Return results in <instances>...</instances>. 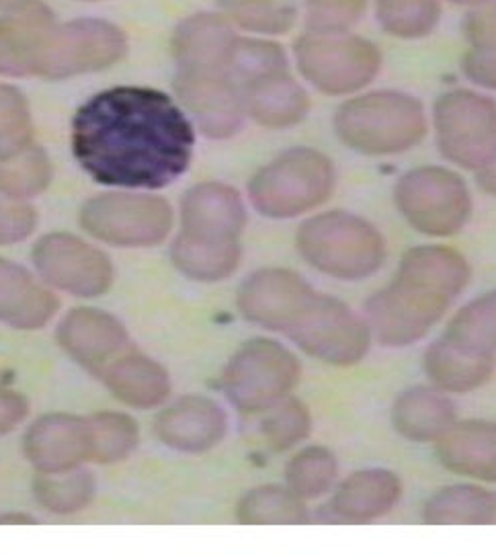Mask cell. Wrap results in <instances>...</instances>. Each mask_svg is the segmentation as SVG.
<instances>
[{"label": "cell", "mask_w": 496, "mask_h": 560, "mask_svg": "<svg viewBox=\"0 0 496 560\" xmlns=\"http://www.w3.org/2000/svg\"><path fill=\"white\" fill-rule=\"evenodd\" d=\"M27 460L42 472H64L91 458L86 419L50 415L35 423L25 435Z\"/></svg>", "instance_id": "44dd1931"}, {"label": "cell", "mask_w": 496, "mask_h": 560, "mask_svg": "<svg viewBox=\"0 0 496 560\" xmlns=\"http://www.w3.org/2000/svg\"><path fill=\"white\" fill-rule=\"evenodd\" d=\"M222 13L236 30L259 37L290 34L298 21L292 0H222Z\"/></svg>", "instance_id": "d6a6232c"}, {"label": "cell", "mask_w": 496, "mask_h": 560, "mask_svg": "<svg viewBox=\"0 0 496 560\" xmlns=\"http://www.w3.org/2000/svg\"><path fill=\"white\" fill-rule=\"evenodd\" d=\"M84 2H99V0H84Z\"/></svg>", "instance_id": "681fc988"}, {"label": "cell", "mask_w": 496, "mask_h": 560, "mask_svg": "<svg viewBox=\"0 0 496 560\" xmlns=\"http://www.w3.org/2000/svg\"><path fill=\"white\" fill-rule=\"evenodd\" d=\"M476 183L484 194L496 198V154L476 171Z\"/></svg>", "instance_id": "bcb514c9"}, {"label": "cell", "mask_w": 496, "mask_h": 560, "mask_svg": "<svg viewBox=\"0 0 496 560\" xmlns=\"http://www.w3.org/2000/svg\"><path fill=\"white\" fill-rule=\"evenodd\" d=\"M394 203L414 231L433 238L460 234L474 208L462 175L435 165L404 173L394 185Z\"/></svg>", "instance_id": "52a82bcc"}, {"label": "cell", "mask_w": 496, "mask_h": 560, "mask_svg": "<svg viewBox=\"0 0 496 560\" xmlns=\"http://www.w3.org/2000/svg\"><path fill=\"white\" fill-rule=\"evenodd\" d=\"M423 368L435 388L444 390L446 395H463L493 378L496 355L444 335L427 347Z\"/></svg>", "instance_id": "7402d4cb"}, {"label": "cell", "mask_w": 496, "mask_h": 560, "mask_svg": "<svg viewBox=\"0 0 496 560\" xmlns=\"http://www.w3.org/2000/svg\"><path fill=\"white\" fill-rule=\"evenodd\" d=\"M463 77L486 91H496V0L468 9L463 19Z\"/></svg>", "instance_id": "f546056e"}, {"label": "cell", "mask_w": 496, "mask_h": 560, "mask_svg": "<svg viewBox=\"0 0 496 560\" xmlns=\"http://www.w3.org/2000/svg\"><path fill=\"white\" fill-rule=\"evenodd\" d=\"M236 27L224 13H196L175 27L170 51L177 70H224L228 72Z\"/></svg>", "instance_id": "d6986e66"}, {"label": "cell", "mask_w": 496, "mask_h": 560, "mask_svg": "<svg viewBox=\"0 0 496 560\" xmlns=\"http://www.w3.org/2000/svg\"><path fill=\"white\" fill-rule=\"evenodd\" d=\"M58 27L50 7L34 4L0 15V77H39L51 35Z\"/></svg>", "instance_id": "e0dca14e"}, {"label": "cell", "mask_w": 496, "mask_h": 560, "mask_svg": "<svg viewBox=\"0 0 496 560\" xmlns=\"http://www.w3.org/2000/svg\"><path fill=\"white\" fill-rule=\"evenodd\" d=\"M283 72H290V56L283 50L282 44L259 35H238L228 62V74L243 89L255 81Z\"/></svg>", "instance_id": "e575fe53"}, {"label": "cell", "mask_w": 496, "mask_h": 560, "mask_svg": "<svg viewBox=\"0 0 496 560\" xmlns=\"http://www.w3.org/2000/svg\"><path fill=\"white\" fill-rule=\"evenodd\" d=\"M437 456L447 470L480 482H496V423L462 421L437 442Z\"/></svg>", "instance_id": "cb8c5ba5"}, {"label": "cell", "mask_w": 496, "mask_h": 560, "mask_svg": "<svg viewBox=\"0 0 496 560\" xmlns=\"http://www.w3.org/2000/svg\"><path fill=\"white\" fill-rule=\"evenodd\" d=\"M243 95L247 117L269 130L294 128L310 114V97L290 72L247 84Z\"/></svg>", "instance_id": "d4e9b609"}, {"label": "cell", "mask_w": 496, "mask_h": 560, "mask_svg": "<svg viewBox=\"0 0 496 560\" xmlns=\"http://www.w3.org/2000/svg\"><path fill=\"white\" fill-rule=\"evenodd\" d=\"M175 97L205 138L226 140L245 126L243 86L224 70H177Z\"/></svg>", "instance_id": "4fadbf2b"}, {"label": "cell", "mask_w": 496, "mask_h": 560, "mask_svg": "<svg viewBox=\"0 0 496 560\" xmlns=\"http://www.w3.org/2000/svg\"><path fill=\"white\" fill-rule=\"evenodd\" d=\"M58 311V300L19 265L0 259V320L17 329H39Z\"/></svg>", "instance_id": "4316f807"}, {"label": "cell", "mask_w": 496, "mask_h": 560, "mask_svg": "<svg viewBox=\"0 0 496 560\" xmlns=\"http://www.w3.org/2000/svg\"><path fill=\"white\" fill-rule=\"evenodd\" d=\"M402 497V480L386 468H367L339 482L324 505L322 520L362 526L394 510Z\"/></svg>", "instance_id": "ac0fdd59"}, {"label": "cell", "mask_w": 496, "mask_h": 560, "mask_svg": "<svg viewBox=\"0 0 496 560\" xmlns=\"http://www.w3.org/2000/svg\"><path fill=\"white\" fill-rule=\"evenodd\" d=\"M29 405L23 396L0 390V435L13 431L27 417Z\"/></svg>", "instance_id": "f6af8a7d"}, {"label": "cell", "mask_w": 496, "mask_h": 560, "mask_svg": "<svg viewBox=\"0 0 496 560\" xmlns=\"http://www.w3.org/2000/svg\"><path fill=\"white\" fill-rule=\"evenodd\" d=\"M173 264L187 276L189 280L222 281L231 278L236 271L243 257L240 245L236 247H205V245H193L182 238H175L170 248Z\"/></svg>", "instance_id": "8d00e7d4"}, {"label": "cell", "mask_w": 496, "mask_h": 560, "mask_svg": "<svg viewBox=\"0 0 496 560\" xmlns=\"http://www.w3.org/2000/svg\"><path fill=\"white\" fill-rule=\"evenodd\" d=\"M299 77L322 95L351 97L364 93L380 74L383 58L371 39L353 32H312L294 44Z\"/></svg>", "instance_id": "8992f818"}, {"label": "cell", "mask_w": 496, "mask_h": 560, "mask_svg": "<svg viewBox=\"0 0 496 560\" xmlns=\"http://www.w3.org/2000/svg\"><path fill=\"white\" fill-rule=\"evenodd\" d=\"M447 337L496 355V290L470 300L449 320Z\"/></svg>", "instance_id": "f35d334b"}, {"label": "cell", "mask_w": 496, "mask_h": 560, "mask_svg": "<svg viewBox=\"0 0 496 560\" xmlns=\"http://www.w3.org/2000/svg\"><path fill=\"white\" fill-rule=\"evenodd\" d=\"M245 226L247 206L231 185L199 183L182 196V241L208 247H236Z\"/></svg>", "instance_id": "2e32d148"}, {"label": "cell", "mask_w": 496, "mask_h": 560, "mask_svg": "<svg viewBox=\"0 0 496 560\" xmlns=\"http://www.w3.org/2000/svg\"><path fill=\"white\" fill-rule=\"evenodd\" d=\"M339 478V462L331 450L310 445L298 452L285 468L287 487L304 501L331 493Z\"/></svg>", "instance_id": "d590c367"}, {"label": "cell", "mask_w": 496, "mask_h": 560, "mask_svg": "<svg viewBox=\"0 0 496 560\" xmlns=\"http://www.w3.org/2000/svg\"><path fill=\"white\" fill-rule=\"evenodd\" d=\"M447 2H451L456 7H462V9H474V7H480V4H484L488 0H447Z\"/></svg>", "instance_id": "c3c4849f"}, {"label": "cell", "mask_w": 496, "mask_h": 560, "mask_svg": "<svg viewBox=\"0 0 496 560\" xmlns=\"http://www.w3.org/2000/svg\"><path fill=\"white\" fill-rule=\"evenodd\" d=\"M103 380L121 402L138 409L156 407L170 393L165 368L135 353L109 363L103 372Z\"/></svg>", "instance_id": "f1b7e54d"}, {"label": "cell", "mask_w": 496, "mask_h": 560, "mask_svg": "<svg viewBox=\"0 0 496 560\" xmlns=\"http://www.w3.org/2000/svg\"><path fill=\"white\" fill-rule=\"evenodd\" d=\"M316 294L315 288L296 271L263 269L240 285L238 308L250 323L290 335Z\"/></svg>", "instance_id": "9a60e30c"}, {"label": "cell", "mask_w": 496, "mask_h": 560, "mask_svg": "<svg viewBox=\"0 0 496 560\" xmlns=\"http://www.w3.org/2000/svg\"><path fill=\"white\" fill-rule=\"evenodd\" d=\"M37 0H0V15L2 13H13V11H21L29 4H34Z\"/></svg>", "instance_id": "7dc6e473"}, {"label": "cell", "mask_w": 496, "mask_h": 560, "mask_svg": "<svg viewBox=\"0 0 496 560\" xmlns=\"http://www.w3.org/2000/svg\"><path fill=\"white\" fill-rule=\"evenodd\" d=\"M470 283V265L458 250L421 245L404 253L392 281L365 304L376 341L409 347L429 335Z\"/></svg>", "instance_id": "7a4b0ae2"}, {"label": "cell", "mask_w": 496, "mask_h": 560, "mask_svg": "<svg viewBox=\"0 0 496 560\" xmlns=\"http://www.w3.org/2000/svg\"><path fill=\"white\" fill-rule=\"evenodd\" d=\"M306 27L312 32H353L369 0H304Z\"/></svg>", "instance_id": "7bdbcfd3"}, {"label": "cell", "mask_w": 496, "mask_h": 560, "mask_svg": "<svg viewBox=\"0 0 496 560\" xmlns=\"http://www.w3.org/2000/svg\"><path fill=\"white\" fill-rule=\"evenodd\" d=\"M37 226V214L25 201L0 196V247L27 238Z\"/></svg>", "instance_id": "ee69618b"}, {"label": "cell", "mask_w": 496, "mask_h": 560, "mask_svg": "<svg viewBox=\"0 0 496 560\" xmlns=\"http://www.w3.org/2000/svg\"><path fill=\"white\" fill-rule=\"evenodd\" d=\"M263 419V435L267 444L277 452L292 450L294 445L302 444L312 429L310 411L304 402L296 398H285L271 407Z\"/></svg>", "instance_id": "60d3db41"}, {"label": "cell", "mask_w": 496, "mask_h": 560, "mask_svg": "<svg viewBox=\"0 0 496 560\" xmlns=\"http://www.w3.org/2000/svg\"><path fill=\"white\" fill-rule=\"evenodd\" d=\"M298 380V358L287 347L252 339L226 365L222 388L238 411L265 412L285 400Z\"/></svg>", "instance_id": "30bf717a"}, {"label": "cell", "mask_w": 496, "mask_h": 560, "mask_svg": "<svg viewBox=\"0 0 496 560\" xmlns=\"http://www.w3.org/2000/svg\"><path fill=\"white\" fill-rule=\"evenodd\" d=\"M91 438V460L101 464L123 460L138 444V425L132 417L99 412L86 419Z\"/></svg>", "instance_id": "74e56055"}, {"label": "cell", "mask_w": 496, "mask_h": 560, "mask_svg": "<svg viewBox=\"0 0 496 560\" xmlns=\"http://www.w3.org/2000/svg\"><path fill=\"white\" fill-rule=\"evenodd\" d=\"M128 54V35L105 19L58 23L46 51L39 79L64 81L116 67Z\"/></svg>", "instance_id": "7c38bea8"}, {"label": "cell", "mask_w": 496, "mask_h": 560, "mask_svg": "<svg viewBox=\"0 0 496 560\" xmlns=\"http://www.w3.org/2000/svg\"><path fill=\"white\" fill-rule=\"evenodd\" d=\"M51 161L48 152L34 142L0 159V196L17 201L39 196L51 183Z\"/></svg>", "instance_id": "1f68e13d"}, {"label": "cell", "mask_w": 496, "mask_h": 560, "mask_svg": "<svg viewBox=\"0 0 496 560\" xmlns=\"http://www.w3.org/2000/svg\"><path fill=\"white\" fill-rule=\"evenodd\" d=\"M287 337L318 362L341 368L364 362L374 341L365 316L327 294H316Z\"/></svg>", "instance_id": "8fae6325"}, {"label": "cell", "mask_w": 496, "mask_h": 560, "mask_svg": "<svg viewBox=\"0 0 496 560\" xmlns=\"http://www.w3.org/2000/svg\"><path fill=\"white\" fill-rule=\"evenodd\" d=\"M392 425L411 442H439L456 423V407L439 388L414 386L397 396L392 405Z\"/></svg>", "instance_id": "484cf974"}, {"label": "cell", "mask_w": 496, "mask_h": 560, "mask_svg": "<svg viewBox=\"0 0 496 560\" xmlns=\"http://www.w3.org/2000/svg\"><path fill=\"white\" fill-rule=\"evenodd\" d=\"M32 144V109L13 84L0 83V159Z\"/></svg>", "instance_id": "b9f144b4"}, {"label": "cell", "mask_w": 496, "mask_h": 560, "mask_svg": "<svg viewBox=\"0 0 496 560\" xmlns=\"http://www.w3.org/2000/svg\"><path fill=\"white\" fill-rule=\"evenodd\" d=\"M336 187V168L320 150L298 147L261 166L248 182V199L265 218L290 220L310 214L329 201Z\"/></svg>", "instance_id": "5b68a950"}, {"label": "cell", "mask_w": 496, "mask_h": 560, "mask_svg": "<svg viewBox=\"0 0 496 560\" xmlns=\"http://www.w3.org/2000/svg\"><path fill=\"white\" fill-rule=\"evenodd\" d=\"M374 9L383 34L409 42L429 37L444 15L441 0H374Z\"/></svg>", "instance_id": "836d02e7"}, {"label": "cell", "mask_w": 496, "mask_h": 560, "mask_svg": "<svg viewBox=\"0 0 496 560\" xmlns=\"http://www.w3.org/2000/svg\"><path fill=\"white\" fill-rule=\"evenodd\" d=\"M95 480L88 472H44L35 482V494L54 513H74L93 499Z\"/></svg>", "instance_id": "ab89813d"}, {"label": "cell", "mask_w": 496, "mask_h": 560, "mask_svg": "<svg viewBox=\"0 0 496 560\" xmlns=\"http://www.w3.org/2000/svg\"><path fill=\"white\" fill-rule=\"evenodd\" d=\"M302 259L316 271L341 281L376 276L386 264V238L362 215L331 210L310 215L296 234Z\"/></svg>", "instance_id": "277c9868"}, {"label": "cell", "mask_w": 496, "mask_h": 560, "mask_svg": "<svg viewBox=\"0 0 496 560\" xmlns=\"http://www.w3.org/2000/svg\"><path fill=\"white\" fill-rule=\"evenodd\" d=\"M79 218L91 236L121 248L154 247L170 234L175 222L166 199L126 189L88 199Z\"/></svg>", "instance_id": "9c48e42d"}, {"label": "cell", "mask_w": 496, "mask_h": 560, "mask_svg": "<svg viewBox=\"0 0 496 560\" xmlns=\"http://www.w3.org/2000/svg\"><path fill=\"white\" fill-rule=\"evenodd\" d=\"M228 417L205 396H185L156 417V435L181 452H205L226 438Z\"/></svg>", "instance_id": "ffe728a7"}, {"label": "cell", "mask_w": 496, "mask_h": 560, "mask_svg": "<svg viewBox=\"0 0 496 560\" xmlns=\"http://www.w3.org/2000/svg\"><path fill=\"white\" fill-rule=\"evenodd\" d=\"M429 526H496V491L480 485H451L430 494L423 508Z\"/></svg>", "instance_id": "83f0119b"}, {"label": "cell", "mask_w": 496, "mask_h": 560, "mask_svg": "<svg viewBox=\"0 0 496 560\" xmlns=\"http://www.w3.org/2000/svg\"><path fill=\"white\" fill-rule=\"evenodd\" d=\"M193 149V121L177 100L150 86L101 91L72 119L76 163L111 189H165L189 171Z\"/></svg>", "instance_id": "6da1fadb"}, {"label": "cell", "mask_w": 496, "mask_h": 560, "mask_svg": "<svg viewBox=\"0 0 496 560\" xmlns=\"http://www.w3.org/2000/svg\"><path fill=\"white\" fill-rule=\"evenodd\" d=\"M236 520L247 526H294L306 524L310 513L306 501L290 487L271 485L248 491L236 508Z\"/></svg>", "instance_id": "4dcf8cb0"}, {"label": "cell", "mask_w": 496, "mask_h": 560, "mask_svg": "<svg viewBox=\"0 0 496 560\" xmlns=\"http://www.w3.org/2000/svg\"><path fill=\"white\" fill-rule=\"evenodd\" d=\"M336 138L364 156H394L418 147L429 132L423 103L402 91L351 95L332 119Z\"/></svg>", "instance_id": "3957f363"}, {"label": "cell", "mask_w": 496, "mask_h": 560, "mask_svg": "<svg viewBox=\"0 0 496 560\" xmlns=\"http://www.w3.org/2000/svg\"><path fill=\"white\" fill-rule=\"evenodd\" d=\"M433 132L449 165L476 173L496 154V101L472 89H451L433 105Z\"/></svg>", "instance_id": "ba28073f"}, {"label": "cell", "mask_w": 496, "mask_h": 560, "mask_svg": "<svg viewBox=\"0 0 496 560\" xmlns=\"http://www.w3.org/2000/svg\"><path fill=\"white\" fill-rule=\"evenodd\" d=\"M34 264L44 281L74 296L97 298L114 283L107 255L72 234L44 236L35 245Z\"/></svg>", "instance_id": "5bb4252c"}, {"label": "cell", "mask_w": 496, "mask_h": 560, "mask_svg": "<svg viewBox=\"0 0 496 560\" xmlns=\"http://www.w3.org/2000/svg\"><path fill=\"white\" fill-rule=\"evenodd\" d=\"M60 346L84 368L99 372L128 343V332L114 316L103 311H72L60 323Z\"/></svg>", "instance_id": "603a6c76"}]
</instances>
